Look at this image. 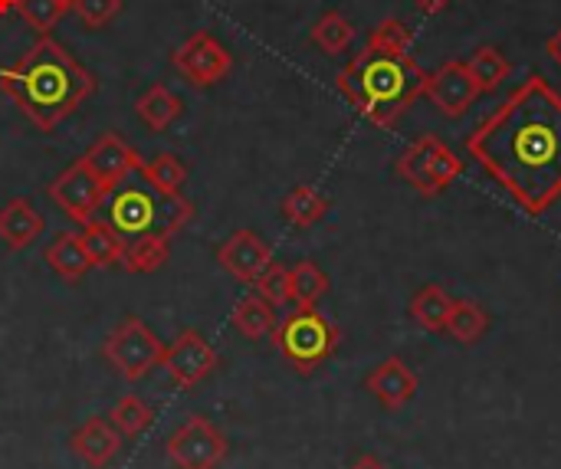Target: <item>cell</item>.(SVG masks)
Masks as SVG:
<instances>
[{
    "label": "cell",
    "instance_id": "d6a6232c",
    "mask_svg": "<svg viewBox=\"0 0 561 469\" xmlns=\"http://www.w3.org/2000/svg\"><path fill=\"white\" fill-rule=\"evenodd\" d=\"M546 53H549V59H552V62L561 69V26L552 33V36H549V39H546Z\"/></svg>",
    "mask_w": 561,
    "mask_h": 469
},
{
    "label": "cell",
    "instance_id": "83f0119b",
    "mask_svg": "<svg viewBox=\"0 0 561 469\" xmlns=\"http://www.w3.org/2000/svg\"><path fill=\"white\" fill-rule=\"evenodd\" d=\"M289 283H293V306H319L332 289L325 270L312 260H299L289 270Z\"/></svg>",
    "mask_w": 561,
    "mask_h": 469
},
{
    "label": "cell",
    "instance_id": "5b68a950",
    "mask_svg": "<svg viewBox=\"0 0 561 469\" xmlns=\"http://www.w3.org/2000/svg\"><path fill=\"white\" fill-rule=\"evenodd\" d=\"M394 174L421 197H440L463 174V158L444 138L421 135L394 158Z\"/></svg>",
    "mask_w": 561,
    "mask_h": 469
},
{
    "label": "cell",
    "instance_id": "1f68e13d",
    "mask_svg": "<svg viewBox=\"0 0 561 469\" xmlns=\"http://www.w3.org/2000/svg\"><path fill=\"white\" fill-rule=\"evenodd\" d=\"M72 10L85 30H102L122 13V0H76Z\"/></svg>",
    "mask_w": 561,
    "mask_h": 469
},
{
    "label": "cell",
    "instance_id": "9c48e42d",
    "mask_svg": "<svg viewBox=\"0 0 561 469\" xmlns=\"http://www.w3.org/2000/svg\"><path fill=\"white\" fill-rule=\"evenodd\" d=\"M171 66L194 85V89H207L217 85L220 79H227V72L233 69V53L207 30H194L174 53H171Z\"/></svg>",
    "mask_w": 561,
    "mask_h": 469
},
{
    "label": "cell",
    "instance_id": "d6986e66",
    "mask_svg": "<svg viewBox=\"0 0 561 469\" xmlns=\"http://www.w3.org/2000/svg\"><path fill=\"white\" fill-rule=\"evenodd\" d=\"M230 325H233L243 339L263 342V339H273V332H276V325H279V316H276V306H273V302H266L260 293H253V296H247V299H240V302L233 306Z\"/></svg>",
    "mask_w": 561,
    "mask_h": 469
},
{
    "label": "cell",
    "instance_id": "ba28073f",
    "mask_svg": "<svg viewBox=\"0 0 561 469\" xmlns=\"http://www.w3.org/2000/svg\"><path fill=\"white\" fill-rule=\"evenodd\" d=\"M112 191L85 168V161L82 158H76L69 168H62L56 178H53V184H46V197L72 220V224H89L95 214H99V207L105 204V197H108Z\"/></svg>",
    "mask_w": 561,
    "mask_h": 469
},
{
    "label": "cell",
    "instance_id": "cb8c5ba5",
    "mask_svg": "<svg viewBox=\"0 0 561 469\" xmlns=\"http://www.w3.org/2000/svg\"><path fill=\"white\" fill-rule=\"evenodd\" d=\"M145 184L161 194V197H181L184 184H187V164L174 155V151H158L154 158L138 164Z\"/></svg>",
    "mask_w": 561,
    "mask_h": 469
},
{
    "label": "cell",
    "instance_id": "f1b7e54d",
    "mask_svg": "<svg viewBox=\"0 0 561 469\" xmlns=\"http://www.w3.org/2000/svg\"><path fill=\"white\" fill-rule=\"evenodd\" d=\"M467 69L473 72L480 92H496V89L510 79V72H513L510 59H506L496 46H480V49H473V56L467 59Z\"/></svg>",
    "mask_w": 561,
    "mask_h": 469
},
{
    "label": "cell",
    "instance_id": "9a60e30c",
    "mask_svg": "<svg viewBox=\"0 0 561 469\" xmlns=\"http://www.w3.org/2000/svg\"><path fill=\"white\" fill-rule=\"evenodd\" d=\"M72 454L89 469H105L118 454L125 437L108 424V417H89L76 434H72Z\"/></svg>",
    "mask_w": 561,
    "mask_h": 469
},
{
    "label": "cell",
    "instance_id": "484cf974",
    "mask_svg": "<svg viewBox=\"0 0 561 469\" xmlns=\"http://www.w3.org/2000/svg\"><path fill=\"white\" fill-rule=\"evenodd\" d=\"M309 39H312V46H319L325 56H339V53H345V49L352 46V39H355V23H352L342 10H325V13L312 23Z\"/></svg>",
    "mask_w": 561,
    "mask_h": 469
},
{
    "label": "cell",
    "instance_id": "7a4b0ae2",
    "mask_svg": "<svg viewBox=\"0 0 561 469\" xmlns=\"http://www.w3.org/2000/svg\"><path fill=\"white\" fill-rule=\"evenodd\" d=\"M411 26L401 16H385L371 26L362 53H355L335 76L339 92L378 128L398 125V118L424 95L431 72L411 56Z\"/></svg>",
    "mask_w": 561,
    "mask_h": 469
},
{
    "label": "cell",
    "instance_id": "ac0fdd59",
    "mask_svg": "<svg viewBox=\"0 0 561 469\" xmlns=\"http://www.w3.org/2000/svg\"><path fill=\"white\" fill-rule=\"evenodd\" d=\"M454 302H457V299H454L440 283H427V286H421V289L414 293L408 312H411L414 325H421L424 332L437 335V332L447 329L450 312H454Z\"/></svg>",
    "mask_w": 561,
    "mask_h": 469
},
{
    "label": "cell",
    "instance_id": "8992f818",
    "mask_svg": "<svg viewBox=\"0 0 561 469\" xmlns=\"http://www.w3.org/2000/svg\"><path fill=\"white\" fill-rule=\"evenodd\" d=\"M164 345L151 332V325L138 316H125L102 342V358L108 368H115L118 378L125 381H141L154 368H161Z\"/></svg>",
    "mask_w": 561,
    "mask_h": 469
},
{
    "label": "cell",
    "instance_id": "44dd1931",
    "mask_svg": "<svg viewBox=\"0 0 561 469\" xmlns=\"http://www.w3.org/2000/svg\"><path fill=\"white\" fill-rule=\"evenodd\" d=\"M135 112H138V118H141L151 131H168V128L181 118L184 102H181V95H174L164 82H154V85H148V89L135 99Z\"/></svg>",
    "mask_w": 561,
    "mask_h": 469
},
{
    "label": "cell",
    "instance_id": "7402d4cb",
    "mask_svg": "<svg viewBox=\"0 0 561 469\" xmlns=\"http://www.w3.org/2000/svg\"><path fill=\"white\" fill-rule=\"evenodd\" d=\"M279 210H283V220H286L289 227L309 230V227H316L319 220H325V214L332 210V201H329L322 191H316L312 184H296V187L283 197Z\"/></svg>",
    "mask_w": 561,
    "mask_h": 469
},
{
    "label": "cell",
    "instance_id": "d590c367",
    "mask_svg": "<svg viewBox=\"0 0 561 469\" xmlns=\"http://www.w3.org/2000/svg\"><path fill=\"white\" fill-rule=\"evenodd\" d=\"M16 3H20V0H0V16L10 13V10H16Z\"/></svg>",
    "mask_w": 561,
    "mask_h": 469
},
{
    "label": "cell",
    "instance_id": "f546056e",
    "mask_svg": "<svg viewBox=\"0 0 561 469\" xmlns=\"http://www.w3.org/2000/svg\"><path fill=\"white\" fill-rule=\"evenodd\" d=\"M16 13L23 16L26 26H33L39 36H46V33H53V26H59L66 7L59 0H20Z\"/></svg>",
    "mask_w": 561,
    "mask_h": 469
},
{
    "label": "cell",
    "instance_id": "ffe728a7",
    "mask_svg": "<svg viewBox=\"0 0 561 469\" xmlns=\"http://www.w3.org/2000/svg\"><path fill=\"white\" fill-rule=\"evenodd\" d=\"M79 237H82V247H85V253H89V260H92L95 270L118 266L122 256H125V247H128L125 237L108 220H99V217H92L89 224H82Z\"/></svg>",
    "mask_w": 561,
    "mask_h": 469
},
{
    "label": "cell",
    "instance_id": "2e32d148",
    "mask_svg": "<svg viewBox=\"0 0 561 469\" xmlns=\"http://www.w3.org/2000/svg\"><path fill=\"white\" fill-rule=\"evenodd\" d=\"M43 227H46L43 214L26 197H10L0 207V243L13 253L36 243L43 237Z\"/></svg>",
    "mask_w": 561,
    "mask_h": 469
},
{
    "label": "cell",
    "instance_id": "4dcf8cb0",
    "mask_svg": "<svg viewBox=\"0 0 561 469\" xmlns=\"http://www.w3.org/2000/svg\"><path fill=\"white\" fill-rule=\"evenodd\" d=\"M256 286V293L266 299V302H273L276 309L279 306H289L293 302V283H289V266H283V263H270V270L253 283Z\"/></svg>",
    "mask_w": 561,
    "mask_h": 469
},
{
    "label": "cell",
    "instance_id": "8d00e7d4",
    "mask_svg": "<svg viewBox=\"0 0 561 469\" xmlns=\"http://www.w3.org/2000/svg\"><path fill=\"white\" fill-rule=\"evenodd\" d=\"M59 3H62L66 10H72V3H76V0H59Z\"/></svg>",
    "mask_w": 561,
    "mask_h": 469
},
{
    "label": "cell",
    "instance_id": "836d02e7",
    "mask_svg": "<svg viewBox=\"0 0 561 469\" xmlns=\"http://www.w3.org/2000/svg\"><path fill=\"white\" fill-rule=\"evenodd\" d=\"M450 3H454V0H414V7L424 10V13H444Z\"/></svg>",
    "mask_w": 561,
    "mask_h": 469
},
{
    "label": "cell",
    "instance_id": "e0dca14e",
    "mask_svg": "<svg viewBox=\"0 0 561 469\" xmlns=\"http://www.w3.org/2000/svg\"><path fill=\"white\" fill-rule=\"evenodd\" d=\"M43 260L66 283H79L89 270H95L92 260H89V253H85V247H82V237L79 233H56L53 243L43 250Z\"/></svg>",
    "mask_w": 561,
    "mask_h": 469
},
{
    "label": "cell",
    "instance_id": "4fadbf2b",
    "mask_svg": "<svg viewBox=\"0 0 561 469\" xmlns=\"http://www.w3.org/2000/svg\"><path fill=\"white\" fill-rule=\"evenodd\" d=\"M82 161H85V168H89L108 191H115V187H118L131 171H138V164H141L138 151H135L118 131H102V135L85 148Z\"/></svg>",
    "mask_w": 561,
    "mask_h": 469
},
{
    "label": "cell",
    "instance_id": "d4e9b609",
    "mask_svg": "<svg viewBox=\"0 0 561 469\" xmlns=\"http://www.w3.org/2000/svg\"><path fill=\"white\" fill-rule=\"evenodd\" d=\"M493 319L490 312L473 302V299H457L454 302V312H450V322H447V335L457 342V345H477L486 332H490Z\"/></svg>",
    "mask_w": 561,
    "mask_h": 469
},
{
    "label": "cell",
    "instance_id": "4316f807",
    "mask_svg": "<svg viewBox=\"0 0 561 469\" xmlns=\"http://www.w3.org/2000/svg\"><path fill=\"white\" fill-rule=\"evenodd\" d=\"M108 424L125 437V441H138L151 424H154V411L145 398L138 394H125L115 401V408L108 411Z\"/></svg>",
    "mask_w": 561,
    "mask_h": 469
},
{
    "label": "cell",
    "instance_id": "e575fe53",
    "mask_svg": "<svg viewBox=\"0 0 561 469\" xmlns=\"http://www.w3.org/2000/svg\"><path fill=\"white\" fill-rule=\"evenodd\" d=\"M348 469H388V467H385L378 457H358V460H355Z\"/></svg>",
    "mask_w": 561,
    "mask_h": 469
},
{
    "label": "cell",
    "instance_id": "6da1fadb",
    "mask_svg": "<svg viewBox=\"0 0 561 469\" xmlns=\"http://www.w3.org/2000/svg\"><path fill=\"white\" fill-rule=\"evenodd\" d=\"M470 158L529 217L561 201V95L533 72L470 135Z\"/></svg>",
    "mask_w": 561,
    "mask_h": 469
},
{
    "label": "cell",
    "instance_id": "8fae6325",
    "mask_svg": "<svg viewBox=\"0 0 561 469\" xmlns=\"http://www.w3.org/2000/svg\"><path fill=\"white\" fill-rule=\"evenodd\" d=\"M480 95L483 92L463 59H447L440 69L427 76L424 85V99H431V105L447 118H460Z\"/></svg>",
    "mask_w": 561,
    "mask_h": 469
},
{
    "label": "cell",
    "instance_id": "30bf717a",
    "mask_svg": "<svg viewBox=\"0 0 561 469\" xmlns=\"http://www.w3.org/2000/svg\"><path fill=\"white\" fill-rule=\"evenodd\" d=\"M161 368L181 391H191L220 368V355L197 329H184L171 345H164Z\"/></svg>",
    "mask_w": 561,
    "mask_h": 469
},
{
    "label": "cell",
    "instance_id": "603a6c76",
    "mask_svg": "<svg viewBox=\"0 0 561 469\" xmlns=\"http://www.w3.org/2000/svg\"><path fill=\"white\" fill-rule=\"evenodd\" d=\"M168 260H171V233L151 230L125 247L122 270L131 276H148V273H158Z\"/></svg>",
    "mask_w": 561,
    "mask_h": 469
},
{
    "label": "cell",
    "instance_id": "52a82bcc",
    "mask_svg": "<svg viewBox=\"0 0 561 469\" xmlns=\"http://www.w3.org/2000/svg\"><path fill=\"white\" fill-rule=\"evenodd\" d=\"M164 454L174 469H220L230 454V444L214 421H207L204 414H191L181 427L171 431V437L164 441Z\"/></svg>",
    "mask_w": 561,
    "mask_h": 469
},
{
    "label": "cell",
    "instance_id": "5bb4252c",
    "mask_svg": "<svg viewBox=\"0 0 561 469\" xmlns=\"http://www.w3.org/2000/svg\"><path fill=\"white\" fill-rule=\"evenodd\" d=\"M417 388H421L417 371H414L404 358H398V355L378 362V365L368 371V378H365V391H368L385 411H401V408H408V404L414 401Z\"/></svg>",
    "mask_w": 561,
    "mask_h": 469
},
{
    "label": "cell",
    "instance_id": "7c38bea8",
    "mask_svg": "<svg viewBox=\"0 0 561 469\" xmlns=\"http://www.w3.org/2000/svg\"><path fill=\"white\" fill-rule=\"evenodd\" d=\"M217 263L227 276H233L237 283L253 286L273 263V250L270 243L256 233V230H233L220 247H217Z\"/></svg>",
    "mask_w": 561,
    "mask_h": 469
},
{
    "label": "cell",
    "instance_id": "3957f363",
    "mask_svg": "<svg viewBox=\"0 0 561 469\" xmlns=\"http://www.w3.org/2000/svg\"><path fill=\"white\" fill-rule=\"evenodd\" d=\"M0 89L30 125L53 131L95 92V76L46 33L0 69Z\"/></svg>",
    "mask_w": 561,
    "mask_h": 469
},
{
    "label": "cell",
    "instance_id": "277c9868",
    "mask_svg": "<svg viewBox=\"0 0 561 469\" xmlns=\"http://www.w3.org/2000/svg\"><path fill=\"white\" fill-rule=\"evenodd\" d=\"M273 345L299 375L322 368L342 345V329L319 306H296L273 332Z\"/></svg>",
    "mask_w": 561,
    "mask_h": 469
}]
</instances>
